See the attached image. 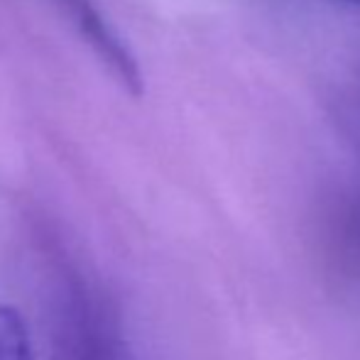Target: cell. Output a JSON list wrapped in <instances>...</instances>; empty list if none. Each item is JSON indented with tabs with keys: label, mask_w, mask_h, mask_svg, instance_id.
I'll return each mask as SVG.
<instances>
[{
	"label": "cell",
	"mask_w": 360,
	"mask_h": 360,
	"mask_svg": "<svg viewBox=\"0 0 360 360\" xmlns=\"http://www.w3.org/2000/svg\"><path fill=\"white\" fill-rule=\"evenodd\" d=\"M30 333L22 316L8 304H0V360H30Z\"/></svg>",
	"instance_id": "2"
},
{
	"label": "cell",
	"mask_w": 360,
	"mask_h": 360,
	"mask_svg": "<svg viewBox=\"0 0 360 360\" xmlns=\"http://www.w3.org/2000/svg\"><path fill=\"white\" fill-rule=\"evenodd\" d=\"M69 10H72L76 25H79L81 34L86 37V42L96 49L103 64L120 79V84L130 91L133 96L143 94V74L138 69L135 57L128 52V47L123 44V39L108 27L101 13L94 8L91 0H67Z\"/></svg>",
	"instance_id": "1"
}]
</instances>
